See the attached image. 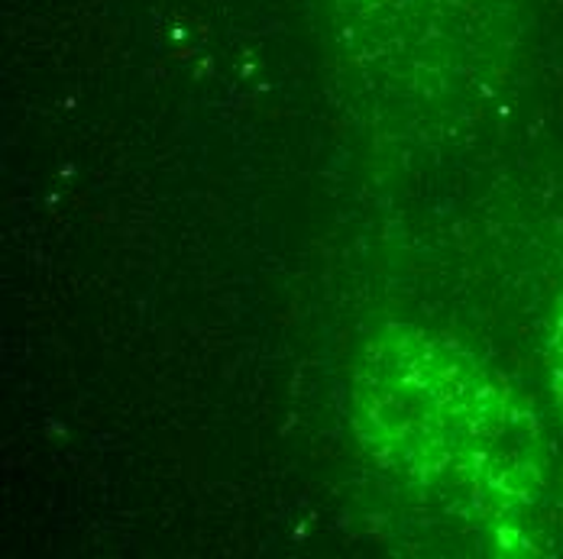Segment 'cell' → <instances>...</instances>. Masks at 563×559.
Returning <instances> with one entry per match:
<instances>
[{"label":"cell","instance_id":"obj_1","mask_svg":"<svg viewBox=\"0 0 563 559\" xmlns=\"http://www.w3.org/2000/svg\"><path fill=\"white\" fill-rule=\"evenodd\" d=\"M551 376H554V392H558V401L563 407V304L561 314H558L554 336H551Z\"/></svg>","mask_w":563,"mask_h":559}]
</instances>
